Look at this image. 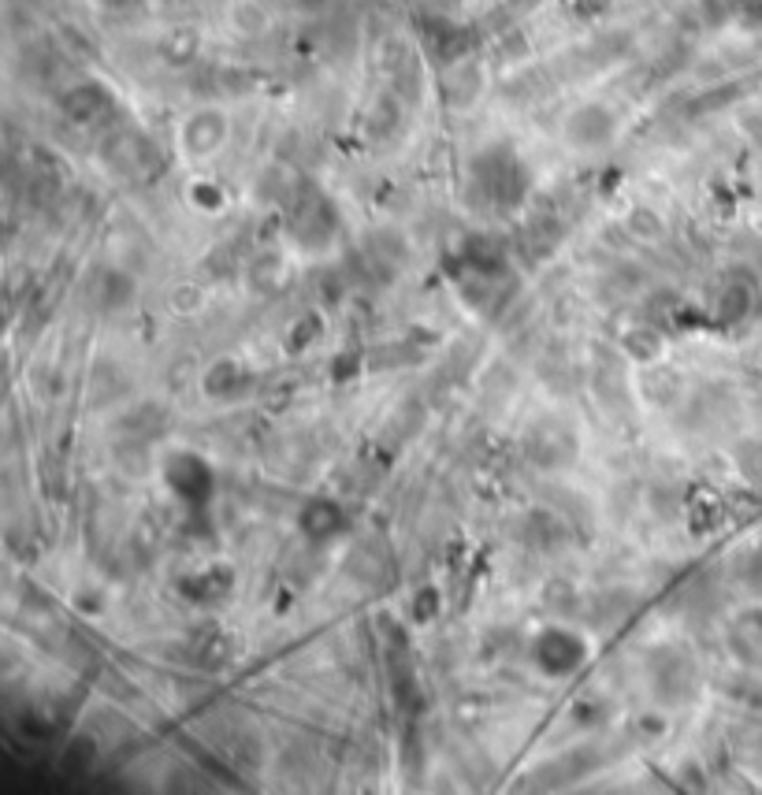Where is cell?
<instances>
[{
  "label": "cell",
  "mask_w": 762,
  "mask_h": 795,
  "mask_svg": "<svg viewBox=\"0 0 762 795\" xmlns=\"http://www.w3.org/2000/svg\"><path fill=\"white\" fill-rule=\"evenodd\" d=\"M60 112H63V120L75 123V126H101V123L115 120V93L98 79L75 82L71 90H63Z\"/></svg>",
  "instance_id": "cell-6"
},
{
  "label": "cell",
  "mask_w": 762,
  "mask_h": 795,
  "mask_svg": "<svg viewBox=\"0 0 762 795\" xmlns=\"http://www.w3.org/2000/svg\"><path fill=\"white\" fill-rule=\"evenodd\" d=\"M224 137H227L224 112L201 109V112L190 115L186 126H183V150L190 156H209V153H216L220 145H224Z\"/></svg>",
  "instance_id": "cell-11"
},
{
  "label": "cell",
  "mask_w": 762,
  "mask_h": 795,
  "mask_svg": "<svg viewBox=\"0 0 762 795\" xmlns=\"http://www.w3.org/2000/svg\"><path fill=\"white\" fill-rule=\"evenodd\" d=\"M521 447H525L528 465H536V469H543V472H562V469H569V465L577 461L580 439H577V431L569 428L566 420L543 417V420L528 424Z\"/></svg>",
  "instance_id": "cell-4"
},
{
  "label": "cell",
  "mask_w": 762,
  "mask_h": 795,
  "mask_svg": "<svg viewBox=\"0 0 762 795\" xmlns=\"http://www.w3.org/2000/svg\"><path fill=\"white\" fill-rule=\"evenodd\" d=\"M469 194L473 205H484L491 212H514L532 194V172L510 145H488L469 164Z\"/></svg>",
  "instance_id": "cell-1"
},
{
  "label": "cell",
  "mask_w": 762,
  "mask_h": 795,
  "mask_svg": "<svg viewBox=\"0 0 762 795\" xmlns=\"http://www.w3.org/2000/svg\"><path fill=\"white\" fill-rule=\"evenodd\" d=\"M291 238L305 249H324L332 246L338 235V212L321 190L298 186L291 197V216H287Z\"/></svg>",
  "instance_id": "cell-2"
},
{
  "label": "cell",
  "mask_w": 762,
  "mask_h": 795,
  "mask_svg": "<svg viewBox=\"0 0 762 795\" xmlns=\"http://www.w3.org/2000/svg\"><path fill=\"white\" fill-rule=\"evenodd\" d=\"M402 123V104H398V93H384L373 109H368V120H365V131L373 142L379 137H390L395 134V126Z\"/></svg>",
  "instance_id": "cell-15"
},
{
  "label": "cell",
  "mask_w": 762,
  "mask_h": 795,
  "mask_svg": "<svg viewBox=\"0 0 762 795\" xmlns=\"http://www.w3.org/2000/svg\"><path fill=\"white\" fill-rule=\"evenodd\" d=\"M138 286L126 272L120 268H104L98 272V279H93V302H98V309H126V305L134 302Z\"/></svg>",
  "instance_id": "cell-14"
},
{
  "label": "cell",
  "mask_w": 762,
  "mask_h": 795,
  "mask_svg": "<svg viewBox=\"0 0 762 795\" xmlns=\"http://www.w3.org/2000/svg\"><path fill=\"white\" fill-rule=\"evenodd\" d=\"M112 164L120 167L123 175H153L156 167H161V153H156V145L150 142V137H142V134H120L112 142Z\"/></svg>",
  "instance_id": "cell-13"
},
{
  "label": "cell",
  "mask_w": 762,
  "mask_h": 795,
  "mask_svg": "<svg viewBox=\"0 0 762 795\" xmlns=\"http://www.w3.org/2000/svg\"><path fill=\"white\" fill-rule=\"evenodd\" d=\"M621 349H626V357L629 360H637V365H648V360L659 357V332H651V327H637V332H629L626 335V343H621Z\"/></svg>",
  "instance_id": "cell-16"
},
{
  "label": "cell",
  "mask_w": 762,
  "mask_h": 795,
  "mask_svg": "<svg viewBox=\"0 0 762 795\" xmlns=\"http://www.w3.org/2000/svg\"><path fill=\"white\" fill-rule=\"evenodd\" d=\"M179 595L194 607H220L235 595V569L231 565H209L190 572L186 580H179Z\"/></svg>",
  "instance_id": "cell-9"
},
{
  "label": "cell",
  "mask_w": 762,
  "mask_h": 795,
  "mask_svg": "<svg viewBox=\"0 0 762 795\" xmlns=\"http://www.w3.org/2000/svg\"><path fill=\"white\" fill-rule=\"evenodd\" d=\"M190 197H194L197 208H213V212H216L220 205H224V190H220L216 183H194Z\"/></svg>",
  "instance_id": "cell-21"
},
{
  "label": "cell",
  "mask_w": 762,
  "mask_h": 795,
  "mask_svg": "<svg viewBox=\"0 0 762 795\" xmlns=\"http://www.w3.org/2000/svg\"><path fill=\"white\" fill-rule=\"evenodd\" d=\"M736 469L748 476V480H762V442H740L736 447Z\"/></svg>",
  "instance_id": "cell-18"
},
{
  "label": "cell",
  "mask_w": 762,
  "mask_h": 795,
  "mask_svg": "<svg viewBox=\"0 0 762 795\" xmlns=\"http://www.w3.org/2000/svg\"><path fill=\"white\" fill-rule=\"evenodd\" d=\"M164 483L179 502L190 506V510H201V506L213 502L216 495V472L209 458H201L197 450H172L164 458Z\"/></svg>",
  "instance_id": "cell-5"
},
{
  "label": "cell",
  "mask_w": 762,
  "mask_h": 795,
  "mask_svg": "<svg viewBox=\"0 0 762 795\" xmlns=\"http://www.w3.org/2000/svg\"><path fill=\"white\" fill-rule=\"evenodd\" d=\"M566 137L569 145L577 150H602V145L613 142L618 134V115H613L607 104H580L566 115Z\"/></svg>",
  "instance_id": "cell-7"
},
{
  "label": "cell",
  "mask_w": 762,
  "mask_h": 795,
  "mask_svg": "<svg viewBox=\"0 0 762 795\" xmlns=\"http://www.w3.org/2000/svg\"><path fill=\"white\" fill-rule=\"evenodd\" d=\"M436 613H439V591L436 588H425L420 595H413V618L431 621Z\"/></svg>",
  "instance_id": "cell-20"
},
{
  "label": "cell",
  "mask_w": 762,
  "mask_h": 795,
  "mask_svg": "<svg viewBox=\"0 0 762 795\" xmlns=\"http://www.w3.org/2000/svg\"><path fill=\"white\" fill-rule=\"evenodd\" d=\"M748 305H751V294L740 283H729L725 294L718 298V316H722L725 324H733L740 316H748Z\"/></svg>",
  "instance_id": "cell-17"
},
{
  "label": "cell",
  "mask_w": 762,
  "mask_h": 795,
  "mask_svg": "<svg viewBox=\"0 0 762 795\" xmlns=\"http://www.w3.org/2000/svg\"><path fill=\"white\" fill-rule=\"evenodd\" d=\"M588 640L573 629H566V624H547V629L536 632L532 646H528V654H532V665L550 681H566V676H573L580 665L588 662Z\"/></svg>",
  "instance_id": "cell-3"
},
{
  "label": "cell",
  "mask_w": 762,
  "mask_h": 795,
  "mask_svg": "<svg viewBox=\"0 0 762 795\" xmlns=\"http://www.w3.org/2000/svg\"><path fill=\"white\" fill-rule=\"evenodd\" d=\"M700 8L711 23H725V19L744 12V0H700Z\"/></svg>",
  "instance_id": "cell-19"
},
{
  "label": "cell",
  "mask_w": 762,
  "mask_h": 795,
  "mask_svg": "<svg viewBox=\"0 0 762 795\" xmlns=\"http://www.w3.org/2000/svg\"><path fill=\"white\" fill-rule=\"evenodd\" d=\"M201 387H205L209 398L231 401V398H242L253 387V373L235 357H220L209 365V373L201 376Z\"/></svg>",
  "instance_id": "cell-12"
},
{
  "label": "cell",
  "mask_w": 762,
  "mask_h": 795,
  "mask_svg": "<svg viewBox=\"0 0 762 795\" xmlns=\"http://www.w3.org/2000/svg\"><path fill=\"white\" fill-rule=\"evenodd\" d=\"M346 528H350V513H346L343 502H335V498H313L298 513V532L309 539V543H332Z\"/></svg>",
  "instance_id": "cell-8"
},
{
  "label": "cell",
  "mask_w": 762,
  "mask_h": 795,
  "mask_svg": "<svg viewBox=\"0 0 762 795\" xmlns=\"http://www.w3.org/2000/svg\"><path fill=\"white\" fill-rule=\"evenodd\" d=\"M651 684L662 699L681 703V699H688L695 692L692 659H688V654H666V651H659V659L651 654Z\"/></svg>",
  "instance_id": "cell-10"
},
{
  "label": "cell",
  "mask_w": 762,
  "mask_h": 795,
  "mask_svg": "<svg viewBox=\"0 0 762 795\" xmlns=\"http://www.w3.org/2000/svg\"><path fill=\"white\" fill-rule=\"evenodd\" d=\"M101 8H109V12H134V8H142V0H101Z\"/></svg>",
  "instance_id": "cell-22"
}]
</instances>
